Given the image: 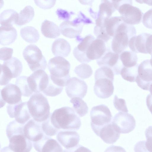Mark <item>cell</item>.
Instances as JSON below:
<instances>
[{
	"mask_svg": "<svg viewBox=\"0 0 152 152\" xmlns=\"http://www.w3.org/2000/svg\"><path fill=\"white\" fill-rule=\"evenodd\" d=\"M50 118L52 124L58 130H77L81 125V120L74 109L68 106L55 110Z\"/></svg>",
	"mask_w": 152,
	"mask_h": 152,
	"instance_id": "obj_1",
	"label": "cell"
},
{
	"mask_svg": "<svg viewBox=\"0 0 152 152\" xmlns=\"http://www.w3.org/2000/svg\"><path fill=\"white\" fill-rule=\"evenodd\" d=\"M114 75L112 69L106 66L101 67L96 70L94 91L98 97L105 99L112 95L114 90Z\"/></svg>",
	"mask_w": 152,
	"mask_h": 152,
	"instance_id": "obj_2",
	"label": "cell"
},
{
	"mask_svg": "<svg viewBox=\"0 0 152 152\" xmlns=\"http://www.w3.org/2000/svg\"><path fill=\"white\" fill-rule=\"evenodd\" d=\"M136 34L135 27L125 23L121 17L112 41L111 48L113 52L120 54L124 51L127 48L130 38Z\"/></svg>",
	"mask_w": 152,
	"mask_h": 152,
	"instance_id": "obj_3",
	"label": "cell"
},
{
	"mask_svg": "<svg viewBox=\"0 0 152 152\" xmlns=\"http://www.w3.org/2000/svg\"><path fill=\"white\" fill-rule=\"evenodd\" d=\"M48 67L51 79L60 86L63 87L65 86L70 78L69 62L62 57H56L49 60Z\"/></svg>",
	"mask_w": 152,
	"mask_h": 152,
	"instance_id": "obj_4",
	"label": "cell"
},
{
	"mask_svg": "<svg viewBox=\"0 0 152 152\" xmlns=\"http://www.w3.org/2000/svg\"><path fill=\"white\" fill-rule=\"evenodd\" d=\"M27 105L31 116L37 122H42L50 115L48 100L41 93L33 94L28 101Z\"/></svg>",
	"mask_w": 152,
	"mask_h": 152,
	"instance_id": "obj_5",
	"label": "cell"
},
{
	"mask_svg": "<svg viewBox=\"0 0 152 152\" xmlns=\"http://www.w3.org/2000/svg\"><path fill=\"white\" fill-rule=\"evenodd\" d=\"M91 128L98 136L101 129L112 122V116L108 107L104 104L94 106L90 112Z\"/></svg>",
	"mask_w": 152,
	"mask_h": 152,
	"instance_id": "obj_6",
	"label": "cell"
},
{
	"mask_svg": "<svg viewBox=\"0 0 152 152\" xmlns=\"http://www.w3.org/2000/svg\"><path fill=\"white\" fill-rule=\"evenodd\" d=\"M93 23L92 21L81 12L73 21H66L59 25L61 34L69 38H77L81 33L84 24Z\"/></svg>",
	"mask_w": 152,
	"mask_h": 152,
	"instance_id": "obj_7",
	"label": "cell"
},
{
	"mask_svg": "<svg viewBox=\"0 0 152 152\" xmlns=\"http://www.w3.org/2000/svg\"><path fill=\"white\" fill-rule=\"evenodd\" d=\"M23 55L32 71L46 69L47 61L42 51L37 46L30 44L27 46L23 51Z\"/></svg>",
	"mask_w": 152,
	"mask_h": 152,
	"instance_id": "obj_8",
	"label": "cell"
},
{
	"mask_svg": "<svg viewBox=\"0 0 152 152\" xmlns=\"http://www.w3.org/2000/svg\"><path fill=\"white\" fill-rule=\"evenodd\" d=\"M130 50L135 53L152 54V35L143 33L130 39L128 44Z\"/></svg>",
	"mask_w": 152,
	"mask_h": 152,
	"instance_id": "obj_9",
	"label": "cell"
},
{
	"mask_svg": "<svg viewBox=\"0 0 152 152\" xmlns=\"http://www.w3.org/2000/svg\"><path fill=\"white\" fill-rule=\"evenodd\" d=\"M112 123L117 130L121 134L131 132L136 126V121L133 116L130 114L121 112L114 116Z\"/></svg>",
	"mask_w": 152,
	"mask_h": 152,
	"instance_id": "obj_10",
	"label": "cell"
},
{
	"mask_svg": "<svg viewBox=\"0 0 152 152\" xmlns=\"http://www.w3.org/2000/svg\"><path fill=\"white\" fill-rule=\"evenodd\" d=\"M118 10L124 21L128 24H137L142 21L143 13L138 8L132 4H123L119 7Z\"/></svg>",
	"mask_w": 152,
	"mask_h": 152,
	"instance_id": "obj_11",
	"label": "cell"
},
{
	"mask_svg": "<svg viewBox=\"0 0 152 152\" xmlns=\"http://www.w3.org/2000/svg\"><path fill=\"white\" fill-rule=\"evenodd\" d=\"M136 82L137 85L142 89L149 90L152 83V66L150 60H145L138 65Z\"/></svg>",
	"mask_w": 152,
	"mask_h": 152,
	"instance_id": "obj_12",
	"label": "cell"
},
{
	"mask_svg": "<svg viewBox=\"0 0 152 152\" xmlns=\"http://www.w3.org/2000/svg\"><path fill=\"white\" fill-rule=\"evenodd\" d=\"M7 113L11 118H15L18 123L25 124L31 117L27 105V102L22 101L13 104H9L7 106Z\"/></svg>",
	"mask_w": 152,
	"mask_h": 152,
	"instance_id": "obj_13",
	"label": "cell"
},
{
	"mask_svg": "<svg viewBox=\"0 0 152 152\" xmlns=\"http://www.w3.org/2000/svg\"><path fill=\"white\" fill-rule=\"evenodd\" d=\"M87 89L86 83L83 80L76 77L70 78L65 85L66 92L70 98H83L86 94Z\"/></svg>",
	"mask_w": 152,
	"mask_h": 152,
	"instance_id": "obj_14",
	"label": "cell"
},
{
	"mask_svg": "<svg viewBox=\"0 0 152 152\" xmlns=\"http://www.w3.org/2000/svg\"><path fill=\"white\" fill-rule=\"evenodd\" d=\"M29 88L33 92H42L46 88L49 80V76L42 70L35 71L27 77Z\"/></svg>",
	"mask_w": 152,
	"mask_h": 152,
	"instance_id": "obj_15",
	"label": "cell"
},
{
	"mask_svg": "<svg viewBox=\"0 0 152 152\" xmlns=\"http://www.w3.org/2000/svg\"><path fill=\"white\" fill-rule=\"evenodd\" d=\"M97 63L100 67L106 66L110 68L116 75L120 74L124 67L119 54L108 50L101 58L97 59Z\"/></svg>",
	"mask_w": 152,
	"mask_h": 152,
	"instance_id": "obj_16",
	"label": "cell"
},
{
	"mask_svg": "<svg viewBox=\"0 0 152 152\" xmlns=\"http://www.w3.org/2000/svg\"><path fill=\"white\" fill-rule=\"evenodd\" d=\"M56 138L67 150H73L77 147L80 140L79 135L74 130L61 131L58 133Z\"/></svg>",
	"mask_w": 152,
	"mask_h": 152,
	"instance_id": "obj_17",
	"label": "cell"
},
{
	"mask_svg": "<svg viewBox=\"0 0 152 152\" xmlns=\"http://www.w3.org/2000/svg\"><path fill=\"white\" fill-rule=\"evenodd\" d=\"M95 39L92 35L89 34L84 38L79 36L76 38L80 43L73 51V54L76 59L82 63H87L91 61L87 57L86 52L89 45Z\"/></svg>",
	"mask_w": 152,
	"mask_h": 152,
	"instance_id": "obj_18",
	"label": "cell"
},
{
	"mask_svg": "<svg viewBox=\"0 0 152 152\" xmlns=\"http://www.w3.org/2000/svg\"><path fill=\"white\" fill-rule=\"evenodd\" d=\"M8 139V148L13 152H28L32 148L31 141L28 139L24 134L15 135Z\"/></svg>",
	"mask_w": 152,
	"mask_h": 152,
	"instance_id": "obj_19",
	"label": "cell"
},
{
	"mask_svg": "<svg viewBox=\"0 0 152 152\" xmlns=\"http://www.w3.org/2000/svg\"><path fill=\"white\" fill-rule=\"evenodd\" d=\"M22 94L19 88L16 84L10 83L1 90V98L3 102L10 104H16L21 100Z\"/></svg>",
	"mask_w": 152,
	"mask_h": 152,
	"instance_id": "obj_20",
	"label": "cell"
},
{
	"mask_svg": "<svg viewBox=\"0 0 152 152\" xmlns=\"http://www.w3.org/2000/svg\"><path fill=\"white\" fill-rule=\"evenodd\" d=\"M34 149L39 152H62L61 147L55 140L44 134L39 140L33 142Z\"/></svg>",
	"mask_w": 152,
	"mask_h": 152,
	"instance_id": "obj_21",
	"label": "cell"
},
{
	"mask_svg": "<svg viewBox=\"0 0 152 152\" xmlns=\"http://www.w3.org/2000/svg\"><path fill=\"white\" fill-rule=\"evenodd\" d=\"M24 133L25 136L33 142L40 140L44 134L42 123L34 119L30 120L24 125Z\"/></svg>",
	"mask_w": 152,
	"mask_h": 152,
	"instance_id": "obj_22",
	"label": "cell"
},
{
	"mask_svg": "<svg viewBox=\"0 0 152 152\" xmlns=\"http://www.w3.org/2000/svg\"><path fill=\"white\" fill-rule=\"evenodd\" d=\"M107 51L105 42L102 40L95 39L88 47L86 52L87 58L91 61L101 58Z\"/></svg>",
	"mask_w": 152,
	"mask_h": 152,
	"instance_id": "obj_23",
	"label": "cell"
},
{
	"mask_svg": "<svg viewBox=\"0 0 152 152\" xmlns=\"http://www.w3.org/2000/svg\"><path fill=\"white\" fill-rule=\"evenodd\" d=\"M120 134L115 129L111 122L101 129L98 136L105 143L113 144L119 138Z\"/></svg>",
	"mask_w": 152,
	"mask_h": 152,
	"instance_id": "obj_24",
	"label": "cell"
},
{
	"mask_svg": "<svg viewBox=\"0 0 152 152\" xmlns=\"http://www.w3.org/2000/svg\"><path fill=\"white\" fill-rule=\"evenodd\" d=\"M17 37V32L12 26H0V44L2 46L9 45L13 43Z\"/></svg>",
	"mask_w": 152,
	"mask_h": 152,
	"instance_id": "obj_25",
	"label": "cell"
},
{
	"mask_svg": "<svg viewBox=\"0 0 152 152\" xmlns=\"http://www.w3.org/2000/svg\"><path fill=\"white\" fill-rule=\"evenodd\" d=\"M51 50L55 56L66 57L70 52L71 47L66 40L59 38L56 39L52 43Z\"/></svg>",
	"mask_w": 152,
	"mask_h": 152,
	"instance_id": "obj_26",
	"label": "cell"
},
{
	"mask_svg": "<svg viewBox=\"0 0 152 152\" xmlns=\"http://www.w3.org/2000/svg\"><path fill=\"white\" fill-rule=\"evenodd\" d=\"M2 65L12 79L19 76L23 70L22 62L15 57H12L10 59L5 61Z\"/></svg>",
	"mask_w": 152,
	"mask_h": 152,
	"instance_id": "obj_27",
	"label": "cell"
},
{
	"mask_svg": "<svg viewBox=\"0 0 152 152\" xmlns=\"http://www.w3.org/2000/svg\"><path fill=\"white\" fill-rule=\"evenodd\" d=\"M41 29L42 34L47 38L55 39L60 35V29L58 26L47 19L42 23Z\"/></svg>",
	"mask_w": 152,
	"mask_h": 152,
	"instance_id": "obj_28",
	"label": "cell"
},
{
	"mask_svg": "<svg viewBox=\"0 0 152 152\" xmlns=\"http://www.w3.org/2000/svg\"><path fill=\"white\" fill-rule=\"evenodd\" d=\"M22 38L26 42L29 43H36L39 38V35L37 29L31 26L22 28L20 30Z\"/></svg>",
	"mask_w": 152,
	"mask_h": 152,
	"instance_id": "obj_29",
	"label": "cell"
},
{
	"mask_svg": "<svg viewBox=\"0 0 152 152\" xmlns=\"http://www.w3.org/2000/svg\"><path fill=\"white\" fill-rule=\"evenodd\" d=\"M34 15V8L30 5L26 6L18 14V18L15 24L19 26L25 25L31 21Z\"/></svg>",
	"mask_w": 152,
	"mask_h": 152,
	"instance_id": "obj_30",
	"label": "cell"
},
{
	"mask_svg": "<svg viewBox=\"0 0 152 152\" xmlns=\"http://www.w3.org/2000/svg\"><path fill=\"white\" fill-rule=\"evenodd\" d=\"M18 14L15 10L7 9L4 10L1 14L0 22L1 25L12 26L17 21Z\"/></svg>",
	"mask_w": 152,
	"mask_h": 152,
	"instance_id": "obj_31",
	"label": "cell"
},
{
	"mask_svg": "<svg viewBox=\"0 0 152 152\" xmlns=\"http://www.w3.org/2000/svg\"><path fill=\"white\" fill-rule=\"evenodd\" d=\"M115 10L110 0H101L97 17L104 19L109 18L111 17L112 13Z\"/></svg>",
	"mask_w": 152,
	"mask_h": 152,
	"instance_id": "obj_32",
	"label": "cell"
},
{
	"mask_svg": "<svg viewBox=\"0 0 152 152\" xmlns=\"http://www.w3.org/2000/svg\"><path fill=\"white\" fill-rule=\"evenodd\" d=\"M120 58L124 67L130 68L137 64V55L132 51H123L120 54Z\"/></svg>",
	"mask_w": 152,
	"mask_h": 152,
	"instance_id": "obj_33",
	"label": "cell"
},
{
	"mask_svg": "<svg viewBox=\"0 0 152 152\" xmlns=\"http://www.w3.org/2000/svg\"><path fill=\"white\" fill-rule=\"evenodd\" d=\"M73 104V107L75 112L80 117L85 116L88 112V107L87 104L79 97L72 98L70 101Z\"/></svg>",
	"mask_w": 152,
	"mask_h": 152,
	"instance_id": "obj_34",
	"label": "cell"
},
{
	"mask_svg": "<svg viewBox=\"0 0 152 152\" xmlns=\"http://www.w3.org/2000/svg\"><path fill=\"white\" fill-rule=\"evenodd\" d=\"M138 65L130 68L123 67L121 69L120 74L124 80L130 82L136 81L138 74Z\"/></svg>",
	"mask_w": 152,
	"mask_h": 152,
	"instance_id": "obj_35",
	"label": "cell"
},
{
	"mask_svg": "<svg viewBox=\"0 0 152 152\" xmlns=\"http://www.w3.org/2000/svg\"><path fill=\"white\" fill-rule=\"evenodd\" d=\"M24 124H21L14 120L10 122L6 129V133L8 138L18 134H23Z\"/></svg>",
	"mask_w": 152,
	"mask_h": 152,
	"instance_id": "obj_36",
	"label": "cell"
},
{
	"mask_svg": "<svg viewBox=\"0 0 152 152\" xmlns=\"http://www.w3.org/2000/svg\"><path fill=\"white\" fill-rule=\"evenodd\" d=\"M27 77L26 76H21L18 77L16 79L15 84L20 89L23 96L29 97L33 92L29 87Z\"/></svg>",
	"mask_w": 152,
	"mask_h": 152,
	"instance_id": "obj_37",
	"label": "cell"
},
{
	"mask_svg": "<svg viewBox=\"0 0 152 152\" xmlns=\"http://www.w3.org/2000/svg\"><path fill=\"white\" fill-rule=\"evenodd\" d=\"M74 71L77 76L82 79L88 78L93 73V70L91 66L86 63H82L77 66Z\"/></svg>",
	"mask_w": 152,
	"mask_h": 152,
	"instance_id": "obj_38",
	"label": "cell"
},
{
	"mask_svg": "<svg viewBox=\"0 0 152 152\" xmlns=\"http://www.w3.org/2000/svg\"><path fill=\"white\" fill-rule=\"evenodd\" d=\"M63 87L56 84L51 79L49 75V80L48 85L42 92L46 95L54 97L59 94L62 92Z\"/></svg>",
	"mask_w": 152,
	"mask_h": 152,
	"instance_id": "obj_39",
	"label": "cell"
},
{
	"mask_svg": "<svg viewBox=\"0 0 152 152\" xmlns=\"http://www.w3.org/2000/svg\"><path fill=\"white\" fill-rule=\"evenodd\" d=\"M50 117L51 115L47 119L42 123V128L44 133L49 136L56 135L59 130L56 128L52 123Z\"/></svg>",
	"mask_w": 152,
	"mask_h": 152,
	"instance_id": "obj_40",
	"label": "cell"
},
{
	"mask_svg": "<svg viewBox=\"0 0 152 152\" xmlns=\"http://www.w3.org/2000/svg\"><path fill=\"white\" fill-rule=\"evenodd\" d=\"M113 103L115 107L119 111L127 113L128 112L126 102L124 99L118 98L115 95L114 97Z\"/></svg>",
	"mask_w": 152,
	"mask_h": 152,
	"instance_id": "obj_41",
	"label": "cell"
},
{
	"mask_svg": "<svg viewBox=\"0 0 152 152\" xmlns=\"http://www.w3.org/2000/svg\"><path fill=\"white\" fill-rule=\"evenodd\" d=\"M146 141L143 142L144 148H145L148 151L152 152V126H149L145 132Z\"/></svg>",
	"mask_w": 152,
	"mask_h": 152,
	"instance_id": "obj_42",
	"label": "cell"
},
{
	"mask_svg": "<svg viewBox=\"0 0 152 152\" xmlns=\"http://www.w3.org/2000/svg\"><path fill=\"white\" fill-rule=\"evenodd\" d=\"M36 5L43 9H49L53 7L56 0H34Z\"/></svg>",
	"mask_w": 152,
	"mask_h": 152,
	"instance_id": "obj_43",
	"label": "cell"
},
{
	"mask_svg": "<svg viewBox=\"0 0 152 152\" xmlns=\"http://www.w3.org/2000/svg\"><path fill=\"white\" fill-rule=\"evenodd\" d=\"M13 53V48L4 47L0 49V59L6 61L10 59Z\"/></svg>",
	"mask_w": 152,
	"mask_h": 152,
	"instance_id": "obj_44",
	"label": "cell"
},
{
	"mask_svg": "<svg viewBox=\"0 0 152 152\" xmlns=\"http://www.w3.org/2000/svg\"><path fill=\"white\" fill-rule=\"evenodd\" d=\"M142 23L146 27L152 29V8L143 14Z\"/></svg>",
	"mask_w": 152,
	"mask_h": 152,
	"instance_id": "obj_45",
	"label": "cell"
},
{
	"mask_svg": "<svg viewBox=\"0 0 152 152\" xmlns=\"http://www.w3.org/2000/svg\"><path fill=\"white\" fill-rule=\"evenodd\" d=\"M56 13L58 18L60 19L68 20L70 16V13L61 9H58L56 10Z\"/></svg>",
	"mask_w": 152,
	"mask_h": 152,
	"instance_id": "obj_46",
	"label": "cell"
},
{
	"mask_svg": "<svg viewBox=\"0 0 152 152\" xmlns=\"http://www.w3.org/2000/svg\"><path fill=\"white\" fill-rule=\"evenodd\" d=\"M116 9L118 10L119 7L125 3L132 4V0H110Z\"/></svg>",
	"mask_w": 152,
	"mask_h": 152,
	"instance_id": "obj_47",
	"label": "cell"
},
{
	"mask_svg": "<svg viewBox=\"0 0 152 152\" xmlns=\"http://www.w3.org/2000/svg\"><path fill=\"white\" fill-rule=\"evenodd\" d=\"M146 103L148 109L152 114V95L151 94L147 96Z\"/></svg>",
	"mask_w": 152,
	"mask_h": 152,
	"instance_id": "obj_48",
	"label": "cell"
},
{
	"mask_svg": "<svg viewBox=\"0 0 152 152\" xmlns=\"http://www.w3.org/2000/svg\"><path fill=\"white\" fill-rule=\"evenodd\" d=\"M135 1L140 4L144 3L149 6H152V0H135Z\"/></svg>",
	"mask_w": 152,
	"mask_h": 152,
	"instance_id": "obj_49",
	"label": "cell"
},
{
	"mask_svg": "<svg viewBox=\"0 0 152 152\" xmlns=\"http://www.w3.org/2000/svg\"><path fill=\"white\" fill-rule=\"evenodd\" d=\"M83 5H91L94 0H78Z\"/></svg>",
	"mask_w": 152,
	"mask_h": 152,
	"instance_id": "obj_50",
	"label": "cell"
},
{
	"mask_svg": "<svg viewBox=\"0 0 152 152\" xmlns=\"http://www.w3.org/2000/svg\"><path fill=\"white\" fill-rule=\"evenodd\" d=\"M149 90L150 93V94L152 95V83L150 86Z\"/></svg>",
	"mask_w": 152,
	"mask_h": 152,
	"instance_id": "obj_51",
	"label": "cell"
},
{
	"mask_svg": "<svg viewBox=\"0 0 152 152\" xmlns=\"http://www.w3.org/2000/svg\"><path fill=\"white\" fill-rule=\"evenodd\" d=\"M150 63H151V65L152 66V54H151V59L150 60Z\"/></svg>",
	"mask_w": 152,
	"mask_h": 152,
	"instance_id": "obj_52",
	"label": "cell"
}]
</instances>
